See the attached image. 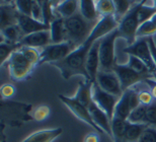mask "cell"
I'll use <instances>...</instances> for the list:
<instances>
[{
	"mask_svg": "<svg viewBox=\"0 0 156 142\" xmlns=\"http://www.w3.org/2000/svg\"><path fill=\"white\" fill-rule=\"evenodd\" d=\"M148 44L149 47H150L151 53H152V57H153L154 63H155V67H156V44L153 40V37H149L148 38Z\"/></svg>",
	"mask_w": 156,
	"mask_h": 142,
	"instance_id": "60d3db41",
	"label": "cell"
},
{
	"mask_svg": "<svg viewBox=\"0 0 156 142\" xmlns=\"http://www.w3.org/2000/svg\"><path fill=\"white\" fill-rule=\"evenodd\" d=\"M146 125L156 129V100L146 107Z\"/></svg>",
	"mask_w": 156,
	"mask_h": 142,
	"instance_id": "836d02e7",
	"label": "cell"
},
{
	"mask_svg": "<svg viewBox=\"0 0 156 142\" xmlns=\"http://www.w3.org/2000/svg\"><path fill=\"white\" fill-rule=\"evenodd\" d=\"M94 1H95V2H98V1H99V0H94Z\"/></svg>",
	"mask_w": 156,
	"mask_h": 142,
	"instance_id": "c3c4849f",
	"label": "cell"
},
{
	"mask_svg": "<svg viewBox=\"0 0 156 142\" xmlns=\"http://www.w3.org/2000/svg\"><path fill=\"white\" fill-rule=\"evenodd\" d=\"M96 11L99 16H108V15H116V7L113 0H99L95 2Z\"/></svg>",
	"mask_w": 156,
	"mask_h": 142,
	"instance_id": "4316f807",
	"label": "cell"
},
{
	"mask_svg": "<svg viewBox=\"0 0 156 142\" xmlns=\"http://www.w3.org/2000/svg\"><path fill=\"white\" fill-rule=\"evenodd\" d=\"M151 21H152V23H153L154 24V26L156 27V13L153 15V16H152V18H151V20H150Z\"/></svg>",
	"mask_w": 156,
	"mask_h": 142,
	"instance_id": "f6af8a7d",
	"label": "cell"
},
{
	"mask_svg": "<svg viewBox=\"0 0 156 142\" xmlns=\"http://www.w3.org/2000/svg\"><path fill=\"white\" fill-rule=\"evenodd\" d=\"M17 24L20 26V30L23 31L24 37L33 33H37V31L50 30V27L42 21L37 20L29 15L21 14L20 12L17 14Z\"/></svg>",
	"mask_w": 156,
	"mask_h": 142,
	"instance_id": "9a60e30c",
	"label": "cell"
},
{
	"mask_svg": "<svg viewBox=\"0 0 156 142\" xmlns=\"http://www.w3.org/2000/svg\"><path fill=\"white\" fill-rule=\"evenodd\" d=\"M21 47L23 46H21L20 43L18 44H12V43H6V42L0 43V64H1V66L4 65V63L8 61L10 56L13 54L15 51L20 50Z\"/></svg>",
	"mask_w": 156,
	"mask_h": 142,
	"instance_id": "d4e9b609",
	"label": "cell"
},
{
	"mask_svg": "<svg viewBox=\"0 0 156 142\" xmlns=\"http://www.w3.org/2000/svg\"><path fill=\"white\" fill-rule=\"evenodd\" d=\"M80 0H63L57 7L54 8L55 13L62 18H68L79 11Z\"/></svg>",
	"mask_w": 156,
	"mask_h": 142,
	"instance_id": "ac0fdd59",
	"label": "cell"
},
{
	"mask_svg": "<svg viewBox=\"0 0 156 142\" xmlns=\"http://www.w3.org/2000/svg\"><path fill=\"white\" fill-rule=\"evenodd\" d=\"M20 45L23 47H32V48H45L50 44H52L51 39V31H41L37 33H33L30 35L23 37L20 41Z\"/></svg>",
	"mask_w": 156,
	"mask_h": 142,
	"instance_id": "5bb4252c",
	"label": "cell"
},
{
	"mask_svg": "<svg viewBox=\"0 0 156 142\" xmlns=\"http://www.w3.org/2000/svg\"><path fill=\"white\" fill-rule=\"evenodd\" d=\"M62 132H63V129L61 127L54 129H44V130L34 132L33 134L29 135L20 142H53L56 138L60 136Z\"/></svg>",
	"mask_w": 156,
	"mask_h": 142,
	"instance_id": "e0dca14e",
	"label": "cell"
},
{
	"mask_svg": "<svg viewBox=\"0 0 156 142\" xmlns=\"http://www.w3.org/2000/svg\"><path fill=\"white\" fill-rule=\"evenodd\" d=\"M50 1L52 2V4H53V6H54V8H55V7H57V6L60 4L63 0H50Z\"/></svg>",
	"mask_w": 156,
	"mask_h": 142,
	"instance_id": "7bdbcfd3",
	"label": "cell"
},
{
	"mask_svg": "<svg viewBox=\"0 0 156 142\" xmlns=\"http://www.w3.org/2000/svg\"><path fill=\"white\" fill-rule=\"evenodd\" d=\"M24 35L18 24L11 26L1 30V42L18 44L23 39Z\"/></svg>",
	"mask_w": 156,
	"mask_h": 142,
	"instance_id": "44dd1931",
	"label": "cell"
},
{
	"mask_svg": "<svg viewBox=\"0 0 156 142\" xmlns=\"http://www.w3.org/2000/svg\"><path fill=\"white\" fill-rule=\"evenodd\" d=\"M124 53L128 55H132L137 57L141 61L147 65L149 70L156 78V67L155 63L152 57V53L148 44V38H139L136 42L131 46H128L124 49Z\"/></svg>",
	"mask_w": 156,
	"mask_h": 142,
	"instance_id": "52a82bcc",
	"label": "cell"
},
{
	"mask_svg": "<svg viewBox=\"0 0 156 142\" xmlns=\"http://www.w3.org/2000/svg\"><path fill=\"white\" fill-rule=\"evenodd\" d=\"M127 65L129 66L130 68H132L133 70H135L138 73L141 74H148V75H153L149 70V68L147 67V65L145 64L144 62L141 61L140 59H138L135 56L129 55V61H128ZM154 76V75H153Z\"/></svg>",
	"mask_w": 156,
	"mask_h": 142,
	"instance_id": "f1b7e54d",
	"label": "cell"
},
{
	"mask_svg": "<svg viewBox=\"0 0 156 142\" xmlns=\"http://www.w3.org/2000/svg\"><path fill=\"white\" fill-rule=\"evenodd\" d=\"M8 66L9 77L13 81H23L27 79L33 73L36 64L30 61L21 51V48L15 51L6 62Z\"/></svg>",
	"mask_w": 156,
	"mask_h": 142,
	"instance_id": "3957f363",
	"label": "cell"
},
{
	"mask_svg": "<svg viewBox=\"0 0 156 142\" xmlns=\"http://www.w3.org/2000/svg\"><path fill=\"white\" fill-rule=\"evenodd\" d=\"M139 106L140 102L138 99V91L133 87L129 88V89L125 90L119 99L116 109H115L114 118L128 120L130 114Z\"/></svg>",
	"mask_w": 156,
	"mask_h": 142,
	"instance_id": "ba28073f",
	"label": "cell"
},
{
	"mask_svg": "<svg viewBox=\"0 0 156 142\" xmlns=\"http://www.w3.org/2000/svg\"><path fill=\"white\" fill-rule=\"evenodd\" d=\"M144 82L147 83L152 96H153L154 100H156V80H153L152 78H149V79H146Z\"/></svg>",
	"mask_w": 156,
	"mask_h": 142,
	"instance_id": "ab89813d",
	"label": "cell"
},
{
	"mask_svg": "<svg viewBox=\"0 0 156 142\" xmlns=\"http://www.w3.org/2000/svg\"><path fill=\"white\" fill-rule=\"evenodd\" d=\"M114 72L119 77L123 93L125 90L129 89V88H132L137 83L144 82L146 79L153 78V75L138 73L135 70H133L132 68H130L127 64L125 65L117 64L114 68Z\"/></svg>",
	"mask_w": 156,
	"mask_h": 142,
	"instance_id": "9c48e42d",
	"label": "cell"
},
{
	"mask_svg": "<svg viewBox=\"0 0 156 142\" xmlns=\"http://www.w3.org/2000/svg\"><path fill=\"white\" fill-rule=\"evenodd\" d=\"M80 13L89 20H98L101 16L96 11L94 0H80Z\"/></svg>",
	"mask_w": 156,
	"mask_h": 142,
	"instance_id": "603a6c76",
	"label": "cell"
},
{
	"mask_svg": "<svg viewBox=\"0 0 156 142\" xmlns=\"http://www.w3.org/2000/svg\"><path fill=\"white\" fill-rule=\"evenodd\" d=\"M155 13H156V8L153 5L148 6V5L141 4V6H140V8H139V12H138L139 24H141L143 23H145V21L150 20Z\"/></svg>",
	"mask_w": 156,
	"mask_h": 142,
	"instance_id": "1f68e13d",
	"label": "cell"
},
{
	"mask_svg": "<svg viewBox=\"0 0 156 142\" xmlns=\"http://www.w3.org/2000/svg\"><path fill=\"white\" fill-rule=\"evenodd\" d=\"M127 125L128 120L115 118L112 120V139L114 140V142H123Z\"/></svg>",
	"mask_w": 156,
	"mask_h": 142,
	"instance_id": "cb8c5ba5",
	"label": "cell"
},
{
	"mask_svg": "<svg viewBox=\"0 0 156 142\" xmlns=\"http://www.w3.org/2000/svg\"><path fill=\"white\" fill-rule=\"evenodd\" d=\"M152 2H153V6L156 8V0H152Z\"/></svg>",
	"mask_w": 156,
	"mask_h": 142,
	"instance_id": "7dc6e473",
	"label": "cell"
},
{
	"mask_svg": "<svg viewBox=\"0 0 156 142\" xmlns=\"http://www.w3.org/2000/svg\"><path fill=\"white\" fill-rule=\"evenodd\" d=\"M138 99L140 105L142 106H149L154 102V99L152 96L150 90H140L138 91Z\"/></svg>",
	"mask_w": 156,
	"mask_h": 142,
	"instance_id": "74e56055",
	"label": "cell"
},
{
	"mask_svg": "<svg viewBox=\"0 0 156 142\" xmlns=\"http://www.w3.org/2000/svg\"><path fill=\"white\" fill-rule=\"evenodd\" d=\"M120 97L114 96L102 90L96 82H93L92 86V100L101 108L102 111L110 117L111 120L114 118L115 109Z\"/></svg>",
	"mask_w": 156,
	"mask_h": 142,
	"instance_id": "8fae6325",
	"label": "cell"
},
{
	"mask_svg": "<svg viewBox=\"0 0 156 142\" xmlns=\"http://www.w3.org/2000/svg\"><path fill=\"white\" fill-rule=\"evenodd\" d=\"M17 14L14 4H1V30L17 24Z\"/></svg>",
	"mask_w": 156,
	"mask_h": 142,
	"instance_id": "ffe728a7",
	"label": "cell"
},
{
	"mask_svg": "<svg viewBox=\"0 0 156 142\" xmlns=\"http://www.w3.org/2000/svg\"><path fill=\"white\" fill-rule=\"evenodd\" d=\"M43 8V23L50 27L53 20H55L58 16H56L54 11V6L50 0H41Z\"/></svg>",
	"mask_w": 156,
	"mask_h": 142,
	"instance_id": "83f0119b",
	"label": "cell"
},
{
	"mask_svg": "<svg viewBox=\"0 0 156 142\" xmlns=\"http://www.w3.org/2000/svg\"><path fill=\"white\" fill-rule=\"evenodd\" d=\"M98 20H87L80 13V11L72 16L65 18L64 24L67 34V41L73 43L76 47L83 45L89 38Z\"/></svg>",
	"mask_w": 156,
	"mask_h": 142,
	"instance_id": "7a4b0ae2",
	"label": "cell"
},
{
	"mask_svg": "<svg viewBox=\"0 0 156 142\" xmlns=\"http://www.w3.org/2000/svg\"><path fill=\"white\" fill-rule=\"evenodd\" d=\"M58 97L60 99L61 102L70 110V112L72 113L77 119H79L82 122L86 123L87 125H89L90 127L94 129L98 133H99V134L104 133V132L98 128V126L93 122V120L91 118V116H90L88 108H87V107L83 106L82 104H80L78 100H76L75 99H74L73 96L70 97V96H63V94H59Z\"/></svg>",
	"mask_w": 156,
	"mask_h": 142,
	"instance_id": "30bf717a",
	"label": "cell"
},
{
	"mask_svg": "<svg viewBox=\"0 0 156 142\" xmlns=\"http://www.w3.org/2000/svg\"><path fill=\"white\" fill-rule=\"evenodd\" d=\"M1 97L2 100H8L10 99L14 96L15 93V87L13 86L12 84H9V83H5L3 84L1 86Z\"/></svg>",
	"mask_w": 156,
	"mask_h": 142,
	"instance_id": "f35d334b",
	"label": "cell"
},
{
	"mask_svg": "<svg viewBox=\"0 0 156 142\" xmlns=\"http://www.w3.org/2000/svg\"><path fill=\"white\" fill-rule=\"evenodd\" d=\"M138 142H156V129L147 127L143 131Z\"/></svg>",
	"mask_w": 156,
	"mask_h": 142,
	"instance_id": "d590c367",
	"label": "cell"
},
{
	"mask_svg": "<svg viewBox=\"0 0 156 142\" xmlns=\"http://www.w3.org/2000/svg\"><path fill=\"white\" fill-rule=\"evenodd\" d=\"M155 34H156V27L151 20H148L140 24L138 30H137L136 37L137 39H139V38H149V37H153V35Z\"/></svg>",
	"mask_w": 156,
	"mask_h": 142,
	"instance_id": "4dcf8cb0",
	"label": "cell"
},
{
	"mask_svg": "<svg viewBox=\"0 0 156 142\" xmlns=\"http://www.w3.org/2000/svg\"><path fill=\"white\" fill-rule=\"evenodd\" d=\"M50 112H51V110H50L48 106H40L35 110H33L30 112V115H32L33 120L38 122H42L50 116Z\"/></svg>",
	"mask_w": 156,
	"mask_h": 142,
	"instance_id": "d6a6232c",
	"label": "cell"
},
{
	"mask_svg": "<svg viewBox=\"0 0 156 142\" xmlns=\"http://www.w3.org/2000/svg\"><path fill=\"white\" fill-rule=\"evenodd\" d=\"M88 111L93 122L98 126V128L105 134H108L112 138V120L110 119V117L105 114V112L102 111L94 102H92L89 105Z\"/></svg>",
	"mask_w": 156,
	"mask_h": 142,
	"instance_id": "4fadbf2b",
	"label": "cell"
},
{
	"mask_svg": "<svg viewBox=\"0 0 156 142\" xmlns=\"http://www.w3.org/2000/svg\"><path fill=\"white\" fill-rule=\"evenodd\" d=\"M95 82L99 85V87L102 90L107 93L114 94V96L120 97L123 94V89H122L121 82L119 80V77L114 71H101L99 70L96 76Z\"/></svg>",
	"mask_w": 156,
	"mask_h": 142,
	"instance_id": "7c38bea8",
	"label": "cell"
},
{
	"mask_svg": "<svg viewBox=\"0 0 156 142\" xmlns=\"http://www.w3.org/2000/svg\"><path fill=\"white\" fill-rule=\"evenodd\" d=\"M32 17L43 23V8H42L41 0H33Z\"/></svg>",
	"mask_w": 156,
	"mask_h": 142,
	"instance_id": "8d00e7d4",
	"label": "cell"
},
{
	"mask_svg": "<svg viewBox=\"0 0 156 142\" xmlns=\"http://www.w3.org/2000/svg\"><path fill=\"white\" fill-rule=\"evenodd\" d=\"M50 31H51L52 44H59L67 41L64 18L58 16L55 20H53L52 24H50Z\"/></svg>",
	"mask_w": 156,
	"mask_h": 142,
	"instance_id": "d6986e66",
	"label": "cell"
},
{
	"mask_svg": "<svg viewBox=\"0 0 156 142\" xmlns=\"http://www.w3.org/2000/svg\"><path fill=\"white\" fill-rule=\"evenodd\" d=\"M14 5L20 13L32 16L33 0H15Z\"/></svg>",
	"mask_w": 156,
	"mask_h": 142,
	"instance_id": "e575fe53",
	"label": "cell"
},
{
	"mask_svg": "<svg viewBox=\"0 0 156 142\" xmlns=\"http://www.w3.org/2000/svg\"><path fill=\"white\" fill-rule=\"evenodd\" d=\"M76 48L78 47L69 41H65L59 44H50L41 50L40 65L45 64V63L52 64V63L61 61L67 56H69Z\"/></svg>",
	"mask_w": 156,
	"mask_h": 142,
	"instance_id": "8992f818",
	"label": "cell"
},
{
	"mask_svg": "<svg viewBox=\"0 0 156 142\" xmlns=\"http://www.w3.org/2000/svg\"><path fill=\"white\" fill-rule=\"evenodd\" d=\"M148 0H141V1H140V3H141V4H143V5H145V3L147 2Z\"/></svg>",
	"mask_w": 156,
	"mask_h": 142,
	"instance_id": "bcb514c9",
	"label": "cell"
},
{
	"mask_svg": "<svg viewBox=\"0 0 156 142\" xmlns=\"http://www.w3.org/2000/svg\"><path fill=\"white\" fill-rule=\"evenodd\" d=\"M113 2L115 4V7H116V15L115 16L117 17L119 21L136 4L135 0H113Z\"/></svg>",
	"mask_w": 156,
	"mask_h": 142,
	"instance_id": "484cf974",
	"label": "cell"
},
{
	"mask_svg": "<svg viewBox=\"0 0 156 142\" xmlns=\"http://www.w3.org/2000/svg\"><path fill=\"white\" fill-rule=\"evenodd\" d=\"M118 38H120V34L118 28H116L99 40V61L101 71H114L115 66L117 65L115 43Z\"/></svg>",
	"mask_w": 156,
	"mask_h": 142,
	"instance_id": "277c9868",
	"label": "cell"
},
{
	"mask_svg": "<svg viewBox=\"0 0 156 142\" xmlns=\"http://www.w3.org/2000/svg\"><path fill=\"white\" fill-rule=\"evenodd\" d=\"M86 71L88 73L90 79L95 82L98 73L101 70V61H99V40L93 44L91 49L87 55L86 59Z\"/></svg>",
	"mask_w": 156,
	"mask_h": 142,
	"instance_id": "2e32d148",
	"label": "cell"
},
{
	"mask_svg": "<svg viewBox=\"0 0 156 142\" xmlns=\"http://www.w3.org/2000/svg\"><path fill=\"white\" fill-rule=\"evenodd\" d=\"M147 125L142 124H133L128 121V125L125 131L123 142H138L139 138L141 137L143 131L147 128Z\"/></svg>",
	"mask_w": 156,
	"mask_h": 142,
	"instance_id": "7402d4cb",
	"label": "cell"
},
{
	"mask_svg": "<svg viewBox=\"0 0 156 142\" xmlns=\"http://www.w3.org/2000/svg\"><path fill=\"white\" fill-rule=\"evenodd\" d=\"M99 133H89L84 137L83 142H99Z\"/></svg>",
	"mask_w": 156,
	"mask_h": 142,
	"instance_id": "b9f144b4",
	"label": "cell"
},
{
	"mask_svg": "<svg viewBox=\"0 0 156 142\" xmlns=\"http://www.w3.org/2000/svg\"><path fill=\"white\" fill-rule=\"evenodd\" d=\"M118 27L119 20L115 15L101 17V20H98V23L96 24V26L90 34L89 38L83 45L76 48L65 59L59 62L52 63L51 65L57 68L61 72L62 77L66 80L70 79L72 76H76V75L83 76L85 80H91L85 67L87 55H88L92 45L96 41L101 40V38L112 33L113 31L118 28Z\"/></svg>",
	"mask_w": 156,
	"mask_h": 142,
	"instance_id": "6da1fadb",
	"label": "cell"
},
{
	"mask_svg": "<svg viewBox=\"0 0 156 142\" xmlns=\"http://www.w3.org/2000/svg\"><path fill=\"white\" fill-rule=\"evenodd\" d=\"M128 121L133 124H142L146 125V106L140 105L130 114Z\"/></svg>",
	"mask_w": 156,
	"mask_h": 142,
	"instance_id": "f546056e",
	"label": "cell"
},
{
	"mask_svg": "<svg viewBox=\"0 0 156 142\" xmlns=\"http://www.w3.org/2000/svg\"><path fill=\"white\" fill-rule=\"evenodd\" d=\"M140 6H141V3H136L131 8V10L119 21L118 31L119 34H120V38H123L124 40H126L128 46L133 45L137 40L136 34L140 26L138 20Z\"/></svg>",
	"mask_w": 156,
	"mask_h": 142,
	"instance_id": "5b68a950",
	"label": "cell"
},
{
	"mask_svg": "<svg viewBox=\"0 0 156 142\" xmlns=\"http://www.w3.org/2000/svg\"><path fill=\"white\" fill-rule=\"evenodd\" d=\"M15 0H2V4H14Z\"/></svg>",
	"mask_w": 156,
	"mask_h": 142,
	"instance_id": "ee69618b",
	"label": "cell"
}]
</instances>
